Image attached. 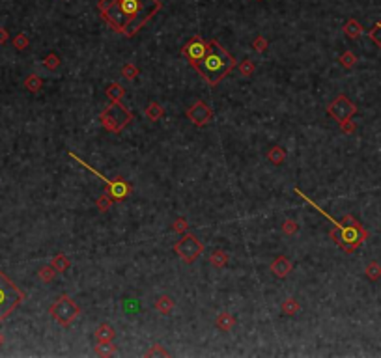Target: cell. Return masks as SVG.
<instances>
[{
    "label": "cell",
    "mask_w": 381,
    "mask_h": 358,
    "mask_svg": "<svg viewBox=\"0 0 381 358\" xmlns=\"http://www.w3.org/2000/svg\"><path fill=\"white\" fill-rule=\"evenodd\" d=\"M163 4L159 0H99L98 12L101 19L114 32L125 38L137 36L150 23Z\"/></svg>",
    "instance_id": "1"
},
{
    "label": "cell",
    "mask_w": 381,
    "mask_h": 358,
    "mask_svg": "<svg viewBox=\"0 0 381 358\" xmlns=\"http://www.w3.org/2000/svg\"><path fill=\"white\" fill-rule=\"evenodd\" d=\"M294 190H296L297 196H301L305 202L310 203V205H312V207H314L320 215L325 216V218L333 224V228H331V231H329V237H331V239L335 241L336 247H340L346 254H353L355 250H357V248L361 247L362 243L368 239V231L364 229V226H362L361 222L357 220L353 215H344L342 216V220H336L335 216L327 215V211H323L320 205H316L309 196L303 194L297 187Z\"/></svg>",
    "instance_id": "2"
},
{
    "label": "cell",
    "mask_w": 381,
    "mask_h": 358,
    "mask_svg": "<svg viewBox=\"0 0 381 358\" xmlns=\"http://www.w3.org/2000/svg\"><path fill=\"white\" fill-rule=\"evenodd\" d=\"M236 65L237 62L230 52L226 51L217 39H211L210 51L206 54V58L198 64L197 71L210 86H217Z\"/></svg>",
    "instance_id": "3"
},
{
    "label": "cell",
    "mask_w": 381,
    "mask_h": 358,
    "mask_svg": "<svg viewBox=\"0 0 381 358\" xmlns=\"http://www.w3.org/2000/svg\"><path fill=\"white\" fill-rule=\"evenodd\" d=\"M133 117H135L133 112L120 101V103H111L99 114V124L109 133H122L133 122Z\"/></svg>",
    "instance_id": "4"
},
{
    "label": "cell",
    "mask_w": 381,
    "mask_h": 358,
    "mask_svg": "<svg viewBox=\"0 0 381 358\" xmlns=\"http://www.w3.org/2000/svg\"><path fill=\"white\" fill-rule=\"evenodd\" d=\"M69 157H71L73 161H77L79 164H82V166H84V168L88 170V172H92L93 176L99 177L101 181L105 183V187H107L105 192H107L109 196H111L114 202H125V200L129 198V194H131L133 187H131V185H129L127 181H125L124 177H114V179H107V177L103 176L101 172H98V170L93 168L92 164H88L86 161H82V159H80L79 155H75L73 151H69Z\"/></svg>",
    "instance_id": "5"
},
{
    "label": "cell",
    "mask_w": 381,
    "mask_h": 358,
    "mask_svg": "<svg viewBox=\"0 0 381 358\" xmlns=\"http://www.w3.org/2000/svg\"><path fill=\"white\" fill-rule=\"evenodd\" d=\"M25 299V293L4 273H0V321H4L19 306Z\"/></svg>",
    "instance_id": "6"
},
{
    "label": "cell",
    "mask_w": 381,
    "mask_h": 358,
    "mask_svg": "<svg viewBox=\"0 0 381 358\" xmlns=\"http://www.w3.org/2000/svg\"><path fill=\"white\" fill-rule=\"evenodd\" d=\"M49 313L53 315V319L56 321L60 326L69 328V326L73 325V321L80 315V308L69 295H60L58 299L51 304Z\"/></svg>",
    "instance_id": "7"
},
{
    "label": "cell",
    "mask_w": 381,
    "mask_h": 358,
    "mask_svg": "<svg viewBox=\"0 0 381 358\" xmlns=\"http://www.w3.org/2000/svg\"><path fill=\"white\" fill-rule=\"evenodd\" d=\"M174 252L179 256V260L185 263H195L204 252V245L197 235L183 233V237L174 245Z\"/></svg>",
    "instance_id": "8"
},
{
    "label": "cell",
    "mask_w": 381,
    "mask_h": 358,
    "mask_svg": "<svg viewBox=\"0 0 381 358\" xmlns=\"http://www.w3.org/2000/svg\"><path fill=\"white\" fill-rule=\"evenodd\" d=\"M208 51H210V43H206L204 39H202V36H198V34L193 36V38L181 47V54L187 58L190 67H195V69H197L198 64L206 58Z\"/></svg>",
    "instance_id": "9"
},
{
    "label": "cell",
    "mask_w": 381,
    "mask_h": 358,
    "mask_svg": "<svg viewBox=\"0 0 381 358\" xmlns=\"http://www.w3.org/2000/svg\"><path fill=\"white\" fill-rule=\"evenodd\" d=\"M327 114L329 116H333L336 122L340 124V122L349 120V117H353L355 114H357V106H355V103H351V101L342 93V95L335 97L331 103H329Z\"/></svg>",
    "instance_id": "10"
},
{
    "label": "cell",
    "mask_w": 381,
    "mask_h": 358,
    "mask_svg": "<svg viewBox=\"0 0 381 358\" xmlns=\"http://www.w3.org/2000/svg\"><path fill=\"white\" fill-rule=\"evenodd\" d=\"M185 116H187V120H189L193 125H197V127H206V125L213 120V108H211L206 101L200 99V101L190 104L189 108H187V112H185Z\"/></svg>",
    "instance_id": "11"
},
{
    "label": "cell",
    "mask_w": 381,
    "mask_h": 358,
    "mask_svg": "<svg viewBox=\"0 0 381 358\" xmlns=\"http://www.w3.org/2000/svg\"><path fill=\"white\" fill-rule=\"evenodd\" d=\"M269 271L275 274L276 278H286V276H290V273L294 271V265H292V261H290L286 256H276L275 260L271 261Z\"/></svg>",
    "instance_id": "12"
},
{
    "label": "cell",
    "mask_w": 381,
    "mask_h": 358,
    "mask_svg": "<svg viewBox=\"0 0 381 358\" xmlns=\"http://www.w3.org/2000/svg\"><path fill=\"white\" fill-rule=\"evenodd\" d=\"M342 32L346 34L349 39H357L362 36L364 28H362V25L357 19H348L344 23V26H342Z\"/></svg>",
    "instance_id": "13"
},
{
    "label": "cell",
    "mask_w": 381,
    "mask_h": 358,
    "mask_svg": "<svg viewBox=\"0 0 381 358\" xmlns=\"http://www.w3.org/2000/svg\"><path fill=\"white\" fill-rule=\"evenodd\" d=\"M153 306H155V312L161 313V315H170L174 306H176V302H174V299L168 297V295H161V297H157Z\"/></svg>",
    "instance_id": "14"
},
{
    "label": "cell",
    "mask_w": 381,
    "mask_h": 358,
    "mask_svg": "<svg viewBox=\"0 0 381 358\" xmlns=\"http://www.w3.org/2000/svg\"><path fill=\"white\" fill-rule=\"evenodd\" d=\"M234 325H236V319H234V315L230 312H221L217 315V319H215V326H217L219 330H223V332L232 330Z\"/></svg>",
    "instance_id": "15"
},
{
    "label": "cell",
    "mask_w": 381,
    "mask_h": 358,
    "mask_svg": "<svg viewBox=\"0 0 381 358\" xmlns=\"http://www.w3.org/2000/svg\"><path fill=\"white\" fill-rule=\"evenodd\" d=\"M125 95V88L118 82H112V84L107 86V97L111 103H120Z\"/></svg>",
    "instance_id": "16"
},
{
    "label": "cell",
    "mask_w": 381,
    "mask_h": 358,
    "mask_svg": "<svg viewBox=\"0 0 381 358\" xmlns=\"http://www.w3.org/2000/svg\"><path fill=\"white\" fill-rule=\"evenodd\" d=\"M228 261H230V256L226 254L224 250H213L210 256V263L213 265L215 269H224L226 265H228Z\"/></svg>",
    "instance_id": "17"
},
{
    "label": "cell",
    "mask_w": 381,
    "mask_h": 358,
    "mask_svg": "<svg viewBox=\"0 0 381 358\" xmlns=\"http://www.w3.org/2000/svg\"><path fill=\"white\" fill-rule=\"evenodd\" d=\"M114 336H116V330H114L109 323H101V325L96 328V339H98V341H112Z\"/></svg>",
    "instance_id": "18"
},
{
    "label": "cell",
    "mask_w": 381,
    "mask_h": 358,
    "mask_svg": "<svg viewBox=\"0 0 381 358\" xmlns=\"http://www.w3.org/2000/svg\"><path fill=\"white\" fill-rule=\"evenodd\" d=\"M116 352V345L112 341H98V345H93V354L96 356L109 358Z\"/></svg>",
    "instance_id": "19"
},
{
    "label": "cell",
    "mask_w": 381,
    "mask_h": 358,
    "mask_svg": "<svg viewBox=\"0 0 381 358\" xmlns=\"http://www.w3.org/2000/svg\"><path fill=\"white\" fill-rule=\"evenodd\" d=\"M144 114H146V117H148L150 122H159V120L164 116V108L157 103V101H151V103L146 106Z\"/></svg>",
    "instance_id": "20"
},
{
    "label": "cell",
    "mask_w": 381,
    "mask_h": 358,
    "mask_svg": "<svg viewBox=\"0 0 381 358\" xmlns=\"http://www.w3.org/2000/svg\"><path fill=\"white\" fill-rule=\"evenodd\" d=\"M267 161L273 164H282L286 161V150H284L282 146H273L267 151Z\"/></svg>",
    "instance_id": "21"
},
{
    "label": "cell",
    "mask_w": 381,
    "mask_h": 358,
    "mask_svg": "<svg viewBox=\"0 0 381 358\" xmlns=\"http://www.w3.org/2000/svg\"><path fill=\"white\" fill-rule=\"evenodd\" d=\"M51 265L54 267V271H58V273H66L71 263H69V260H67L64 254H56L53 258V261H51Z\"/></svg>",
    "instance_id": "22"
},
{
    "label": "cell",
    "mask_w": 381,
    "mask_h": 358,
    "mask_svg": "<svg viewBox=\"0 0 381 358\" xmlns=\"http://www.w3.org/2000/svg\"><path fill=\"white\" fill-rule=\"evenodd\" d=\"M366 278L368 280H372V282H377L381 278V265L377 263V261H370L366 265Z\"/></svg>",
    "instance_id": "23"
},
{
    "label": "cell",
    "mask_w": 381,
    "mask_h": 358,
    "mask_svg": "<svg viewBox=\"0 0 381 358\" xmlns=\"http://www.w3.org/2000/svg\"><path fill=\"white\" fill-rule=\"evenodd\" d=\"M112 203H114V200H112V198L107 194V192H103V194H101L98 200H96V207H98L99 213H107V211H111Z\"/></svg>",
    "instance_id": "24"
},
{
    "label": "cell",
    "mask_w": 381,
    "mask_h": 358,
    "mask_svg": "<svg viewBox=\"0 0 381 358\" xmlns=\"http://www.w3.org/2000/svg\"><path fill=\"white\" fill-rule=\"evenodd\" d=\"M338 62H340V65L344 69H351V67H355V64H357V56H355L351 51H346L340 54Z\"/></svg>",
    "instance_id": "25"
},
{
    "label": "cell",
    "mask_w": 381,
    "mask_h": 358,
    "mask_svg": "<svg viewBox=\"0 0 381 358\" xmlns=\"http://www.w3.org/2000/svg\"><path fill=\"white\" fill-rule=\"evenodd\" d=\"M299 310H301L299 302H297L296 299H292V297H290V299H286L282 302V313H284V315H296Z\"/></svg>",
    "instance_id": "26"
},
{
    "label": "cell",
    "mask_w": 381,
    "mask_h": 358,
    "mask_svg": "<svg viewBox=\"0 0 381 358\" xmlns=\"http://www.w3.org/2000/svg\"><path fill=\"white\" fill-rule=\"evenodd\" d=\"M138 75H140V69H138L137 65L135 64H124V67H122V77L125 78V80H133V78H137Z\"/></svg>",
    "instance_id": "27"
},
{
    "label": "cell",
    "mask_w": 381,
    "mask_h": 358,
    "mask_svg": "<svg viewBox=\"0 0 381 358\" xmlns=\"http://www.w3.org/2000/svg\"><path fill=\"white\" fill-rule=\"evenodd\" d=\"M237 69H239V73L243 75V77H252V73L256 71V65H254V62L249 58H245L241 64L237 65Z\"/></svg>",
    "instance_id": "28"
},
{
    "label": "cell",
    "mask_w": 381,
    "mask_h": 358,
    "mask_svg": "<svg viewBox=\"0 0 381 358\" xmlns=\"http://www.w3.org/2000/svg\"><path fill=\"white\" fill-rule=\"evenodd\" d=\"M297 229H299V224H297V220H294V218H286V220L282 222V233L284 235L292 237V235L297 233Z\"/></svg>",
    "instance_id": "29"
},
{
    "label": "cell",
    "mask_w": 381,
    "mask_h": 358,
    "mask_svg": "<svg viewBox=\"0 0 381 358\" xmlns=\"http://www.w3.org/2000/svg\"><path fill=\"white\" fill-rule=\"evenodd\" d=\"M368 38L372 39L375 45L381 49V21H377V23L368 30Z\"/></svg>",
    "instance_id": "30"
},
{
    "label": "cell",
    "mask_w": 381,
    "mask_h": 358,
    "mask_svg": "<svg viewBox=\"0 0 381 358\" xmlns=\"http://www.w3.org/2000/svg\"><path fill=\"white\" fill-rule=\"evenodd\" d=\"M172 229H174L176 233H187V229H189V222H187V218L177 216L176 220L172 222Z\"/></svg>",
    "instance_id": "31"
},
{
    "label": "cell",
    "mask_w": 381,
    "mask_h": 358,
    "mask_svg": "<svg viewBox=\"0 0 381 358\" xmlns=\"http://www.w3.org/2000/svg\"><path fill=\"white\" fill-rule=\"evenodd\" d=\"M144 356H170V352L166 351V349H164L161 343H153V345H151V349L146 352Z\"/></svg>",
    "instance_id": "32"
},
{
    "label": "cell",
    "mask_w": 381,
    "mask_h": 358,
    "mask_svg": "<svg viewBox=\"0 0 381 358\" xmlns=\"http://www.w3.org/2000/svg\"><path fill=\"white\" fill-rule=\"evenodd\" d=\"M43 64H45V67H47V69H51V71H54V69H58V65H60L58 54H54V52H51V54H47L45 60H43Z\"/></svg>",
    "instance_id": "33"
},
{
    "label": "cell",
    "mask_w": 381,
    "mask_h": 358,
    "mask_svg": "<svg viewBox=\"0 0 381 358\" xmlns=\"http://www.w3.org/2000/svg\"><path fill=\"white\" fill-rule=\"evenodd\" d=\"M25 86H27V88H28L30 91H40V90H41V86H43V82H41V78H40V77H36V75H30V77L27 78V82H25Z\"/></svg>",
    "instance_id": "34"
},
{
    "label": "cell",
    "mask_w": 381,
    "mask_h": 358,
    "mask_svg": "<svg viewBox=\"0 0 381 358\" xmlns=\"http://www.w3.org/2000/svg\"><path fill=\"white\" fill-rule=\"evenodd\" d=\"M267 47H269L267 38H263V36H256V38L252 39V49H254L256 52H263Z\"/></svg>",
    "instance_id": "35"
},
{
    "label": "cell",
    "mask_w": 381,
    "mask_h": 358,
    "mask_svg": "<svg viewBox=\"0 0 381 358\" xmlns=\"http://www.w3.org/2000/svg\"><path fill=\"white\" fill-rule=\"evenodd\" d=\"M340 131L344 133V135H353L355 131H357V125H355V122L349 117V120H344V122H340Z\"/></svg>",
    "instance_id": "36"
},
{
    "label": "cell",
    "mask_w": 381,
    "mask_h": 358,
    "mask_svg": "<svg viewBox=\"0 0 381 358\" xmlns=\"http://www.w3.org/2000/svg\"><path fill=\"white\" fill-rule=\"evenodd\" d=\"M54 273H56V271H54L53 265H51V267H43L40 271V278L43 282H51L54 278Z\"/></svg>",
    "instance_id": "37"
},
{
    "label": "cell",
    "mask_w": 381,
    "mask_h": 358,
    "mask_svg": "<svg viewBox=\"0 0 381 358\" xmlns=\"http://www.w3.org/2000/svg\"><path fill=\"white\" fill-rule=\"evenodd\" d=\"M14 43H15V47H17L19 51H23V49H27L28 47V38L25 36V34H19V36L14 39Z\"/></svg>",
    "instance_id": "38"
},
{
    "label": "cell",
    "mask_w": 381,
    "mask_h": 358,
    "mask_svg": "<svg viewBox=\"0 0 381 358\" xmlns=\"http://www.w3.org/2000/svg\"><path fill=\"white\" fill-rule=\"evenodd\" d=\"M8 39V32L4 30V28H0V43H4Z\"/></svg>",
    "instance_id": "39"
},
{
    "label": "cell",
    "mask_w": 381,
    "mask_h": 358,
    "mask_svg": "<svg viewBox=\"0 0 381 358\" xmlns=\"http://www.w3.org/2000/svg\"><path fill=\"white\" fill-rule=\"evenodd\" d=\"M0 343H2V334H0Z\"/></svg>",
    "instance_id": "40"
}]
</instances>
